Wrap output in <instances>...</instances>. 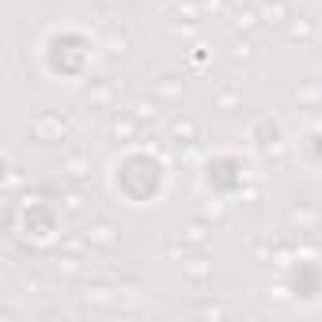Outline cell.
Instances as JSON below:
<instances>
[{
	"mask_svg": "<svg viewBox=\"0 0 322 322\" xmlns=\"http://www.w3.org/2000/svg\"><path fill=\"white\" fill-rule=\"evenodd\" d=\"M114 228H110V224H95V228H91L88 231V239H95V243H110V239H114Z\"/></svg>",
	"mask_w": 322,
	"mask_h": 322,
	"instance_id": "1",
	"label": "cell"
}]
</instances>
